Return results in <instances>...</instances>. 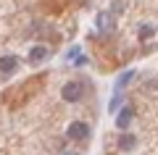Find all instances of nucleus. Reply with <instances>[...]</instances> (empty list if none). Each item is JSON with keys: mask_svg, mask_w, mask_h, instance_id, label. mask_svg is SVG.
Returning <instances> with one entry per match:
<instances>
[{"mask_svg": "<svg viewBox=\"0 0 158 155\" xmlns=\"http://www.w3.org/2000/svg\"><path fill=\"white\" fill-rule=\"evenodd\" d=\"M87 134H90V126L85 121H74L69 126V139H87Z\"/></svg>", "mask_w": 158, "mask_h": 155, "instance_id": "obj_1", "label": "nucleus"}, {"mask_svg": "<svg viewBox=\"0 0 158 155\" xmlns=\"http://www.w3.org/2000/svg\"><path fill=\"white\" fill-rule=\"evenodd\" d=\"M61 97L66 100V103H77V100L82 97V87H79L77 82H69L66 87H63V92H61Z\"/></svg>", "mask_w": 158, "mask_h": 155, "instance_id": "obj_2", "label": "nucleus"}, {"mask_svg": "<svg viewBox=\"0 0 158 155\" xmlns=\"http://www.w3.org/2000/svg\"><path fill=\"white\" fill-rule=\"evenodd\" d=\"M118 147H121V153H132V150L137 147V137L129 132H121V137H118Z\"/></svg>", "mask_w": 158, "mask_h": 155, "instance_id": "obj_3", "label": "nucleus"}, {"mask_svg": "<svg viewBox=\"0 0 158 155\" xmlns=\"http://www.w3.org/2000/svg\"><path fill=\"white\" fill-rule=\"evenodd\" d=\"M19 68V58L16 55H3L0 58V74H13Z\"/></svg>", "mask_w": 158, "mask_h": 155, "instance_id": "obj_4", "label": "nucleus"}, {"mask_svg": "<svg viewBox=\"0 0 158 155\" xmlns=\"http://www.w3.org/2000/svg\"><path fill=\"white\" fill-rule=\"evenodd\" d=\"M132 116H135V113H132V108H124L121 113H116V126L121 129V132H127V126L132 124Z\"/></svg>", "mask_w": 158, "mask_h": 155, "instance_id": "obj_5", "label": "nucleus"}, {"mask_svg": "<svg viewBox=\"0 0 158 155\" xmlns=\"http://www.w3.org/2000/svg\"><path fill=\"white\" fill-rule=\"evenodd\" d=\"M98 29H103V32H108V29H113V16L108 11L98 13Z\"/></svg>", "mask_w": 158, "mask_h": 155, "instance_id": "obj_6", "label": "nucleus"}, {"mask_svg": "<svg viewBox=\"0 0 158 155\" xmlns=\"http://www.w3.org/2000/svg\"><path fill=\"white\" fill-rule=\"evenodd\" d=\"M132 76H135V71H132V68H127V71H124V74H121V76L116 79V92H121V89H124L127 84L132 82Z\"/></svg>", "mask_w": 158, "mask_h": 155, "instance_id": "obj_7", "label": "nucleus"}, {"mask_svg": "<svg viewBox=\"0 0 158 155\" xmlns=\"http://www.w3.org/2000/svg\"><path fill=\"white\" fill-rule=\"evenodd\" d=\"M48 58V50L45 47H32V53H29V63H40Z\"/></svg>", "mask_w": 158, "mask_h": 155, "instance_id": "obj_8", "label": "nucleus"}, {"mask_svg": "<svg viewBox=\"0 0 158 155\" xmlns=\"http://www.w3.org/2000/svg\"><path fill=\"white\" fill-rule=\"evenodd\" d=\"M153 32H156V27H150V24H145V27H140V37H142V39L153 37Z\"/></svg>", "mask_w": 158, "mask_h": 155, "instance_id": "obj_9", "label": "nucleus"}, {"mask_svg": "<svg viewBox=\"0 0 158 155\" xmlns=\"http://www.w3.org/2000/svg\"><path fill=\"white\" fill-rule=\"evenodd\" d=\"M118 100H121V92H116V95H113V100H111V113H116V108H118Z\"/></svg>", "mask_w": 158, "mask_h": 155, "instance_id": "obj_10", "label": "nucleus"}, {"mask_svg": "<svg viewBox=\"0 0 158 155\" xmlns=\"http://www.w3.org/2000/svg\"><path fill=\"white\" fill-rule=\"evenodd\" d=\"M121 6H124V3H121V0H116V3H113V8H111V16H113V13H118V11H121Z\"/></svg>", "mask_w": 158, "mask_h": 155, "instance_id": "obj_11", "label": "nucleus"}, {"mask_svg": "<svg viewBox=\"0 0 158 155\" xmlns=\"http://www.w3.org/2000/svg\"><path fill=\"white\" fill-rule=\"evenodd\" d=\"M66 155H74V153H66Z\"/></svg>", "mask_w": 158, "mask_h": 155, "instance_id": "obj_12", "label": "nucleus"}]
</instances>
